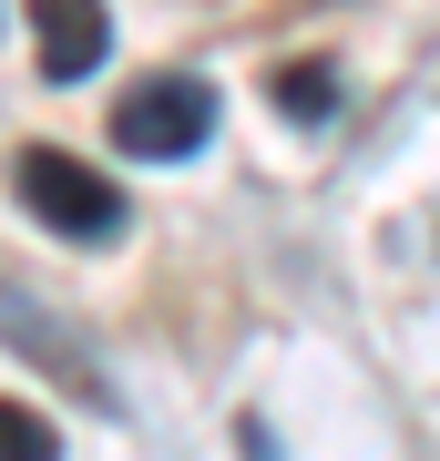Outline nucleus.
I'll list each match as a JSON object with an SVG mask.
<instances>
[{"instance_id": "obj_1", "label": "nucleus", "mask_w": 440, "mask_h": 461, "mask_svg": "<svg viewBox=\"0 0 440 461\" xmlns=\"http://www.w3.org/2000/svg\"><path fill=\"white\" fill-rule=\"evenodd\" d=\"M205 133H215V83L195 72H154L113 103V144L133 165H184V154H205Z\"/></svg>"}, {"instance_id": "obj_2", "label": "nucleus", "mask_w": 440, "mask_h": 461, "mask_svg": "<svg viewBox=\"0 0 440 461\" xmlns=\"http://www.w3.org/2000/svg\"><path fill=\"white\" fill-rule=\"evenodd\" d=\"M11 185H21V205H31L51 236H82V247H103V236L123 226V195H113L93 165L51 154V144H31V154H21V165H11Z\"/></svg>"}, {"instance_id": "obj_3", "label": "nucleus", "mask_w": 440, "mask_h": 461, "mask_svg": "<svg viewBox=\"0 0 440 461\" xmlns=\"http://www.w3.org/2000/svg\"><path fill=\"white\" fill-rule=\"evenodd\" d=\"M31 32H41V72L51 83H82L113 51V11L103 0H31Z\"/></svg>"}, {"instance_id": "obj_4", "label": "nucleus", "mask_w": 440, "mask_h": 461, "mask_svg": "<svg viewBox=\"0 0 440 461\" xmlns=\"http://www.w3.org/2000/svg\"><path fill=\"white\" fill-rule=\"evenodd\" d=\"M0 461H62L51 420H41V411H21V400H0Z\"/></svg>"}, {"instance_id": "obj_5", "label": "nucleus", "mask_w": 440, "mask_h": 461, "mask_svg": "<svg viewBox=\"0 0 440 461\" xmlns=\"http://www.w3.org/2000/svg\"><path fill=\"white\" fill-rule=\"evenodd\" d=\"M277 103H287V113H328V103H338V83H328L318 62H287V72H277Z\"/></svg>"}]
</instances>
